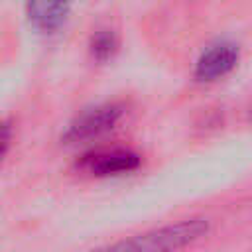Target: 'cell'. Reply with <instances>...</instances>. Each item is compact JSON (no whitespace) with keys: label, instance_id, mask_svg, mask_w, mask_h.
Wrapping results in <instances>:
<instances>
[{"label":"cell","instance_id":"cell-1","mask_svg":"<svg viewBox=\"0 0 252 252\" xmlns=\"http://www.w3.org/2000/svg\"><path fill=\"white\" fill-rule=\"evenodd\" d=\"M209 230V222L205 219H187L179 220L175 224H165L156 230L136 234L128 240L116 242L108 246V250H120V252H159V250H175L183 248L201 236H205Z\"/></svg>","mask_w":252,"mask_h":252},{"label":"cell","instance_id":"cell-2","mask_svg":"<svg viewBox=\"0 0 252 252\" xmlns=\"http://www.w3.org/2000/svg\"><path fill=\"white\" fill-rule=\"evenodd\" d=\"M124 114V106L116 104V102H106V104H98L94 108H89L85 112H81L63 132V142L65 144H81V142H89L94 140L98 136H102L104 132L112 130L118 120Z\"/></svg>","mask_w":252,"mask_h":252},{"label":"cell","instance_id":"cell-3","mask_svg":"<svg viewBox=\"0 0 252 252\" xmlns=\"http://www.w3.org/2000/svg\"><path fill=\"white\" fill-rule=\"evenodd\" d=\"M238 61V47L234 43H215L201 53L195 65V77L199 81H217L230 73Z\"/></svg>","mask_w":252,"mask_h":252},{"label":"cell","instance_id":"cell-4","mask_svg":"<svg viewBox=\"0 0 252 252\" xmlns=\"http://www.w3.org/2000/svg\"><path fill=\"white\" fill-rule=\"evenodd\" d=\"M81 167L89 173L106 177V175H122L140 167V156L130 150H110L85 156L81 159Z\"/></svg>","mask_w":252,"mask_h":252},{"label":"cell","instance_id":"cell-5","mask_svg":"<svg viewBox=\"0 0 252 252\" xmlns=\"http://www.w3.org/2000/svg\"><path fill=\"white\" fill-rule=\"evenodd\" d=\"M69 0H26V14L30 24L43 33L57 32L69 18Z\"/></svg>","mask_w":252,"mask_h":252},{"label":"cell","instance_id":"cell-6","mask_svg":"<svg viewBox=\"0 0 252 252\" xmlns=\"http://www.w3.org/2000/svg\"><path fill=\"white\" fill-rule=\"evenodd\" d=\"M118 49V39L110 30H100L91 37V53L96 61H108Z\"/></svg>","mask_w":252,"mask_h":252},{"label":"cell","instance_id":"cell-7","mask_svg":"<svg viewBox=\"0 0 252 252\" xmlns=\"http://www.w3.org/2000/svg\"><path fill=\"white\" fill-rule=\"evenodd\" d=\"M10 140H12V128L8 122H0V161L6 156L8 148H10Z\"/></svg>","mask_w":252,"mask_h":252}]
</instances>
